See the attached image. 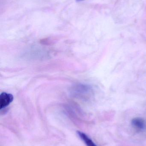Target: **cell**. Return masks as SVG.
Wrapping results in <instances>:
<instances>
[{
    "label": "cell",
    "mask_w": 146,
    "mask_h": 146,
    "mask_svg": "<svg viewBox=\"0 0 146 146\" xmlns=\"http://www.w3.org/2000/svg\"><path fill=\"white\" fill-rule=\"evenodd\" d=\"M77 133L78 136L84 141L87 146H97L85 133L78 131H77Z\"/></svg>",
    "instance_id": "obj_3"
},
{
    "label": "cell",
    "mask_w": 146,
    "mask_h": 146,
    "mask_svg": "<svg viewBox=\"0 0 146 146\" xmlns=\"http://www.w3.org/2000/svg\"><path fill=\"white\" fill-rule=\"evenodd\" d=\"M13 100V97L10 94L2 93L0 95V108L1 109L7 106Z\"/></svg>",
    "instance_id": "obj_1"
},
{
    "label": "cell",
    "mask_w": 146,
    "mask_h": 146,
    "mask_svg": "<svg viewBox=\"0 0 146 146\" xmlns=\"http://www.w3.org/2000/svg\"><path fill=\"white\" fill-rule=\"evenodd\" d=\"M84 1V0H76V1H78V2L81 1Z\"/></svg>",
    "instance_id": "obj_4"
},
{
    "label": "cell",
    "mask_w": 146,
    "mask_h": 146,
    "mask_svg": "<svg viewBox=\"0 0 146 146\" xmlns=\"http://www.w3.org/2000/svg\"><path fill=\"white\" fill-rule=\"evenodd\" d=\"M132 126L136 129L142 130L145 127V122L144 119L140 117H135L132 120Z\"/></svg>",
    "instance_id": "obj_2"
}]
</instances>
